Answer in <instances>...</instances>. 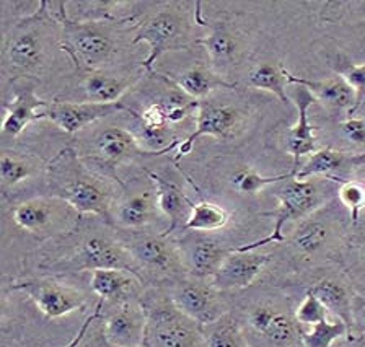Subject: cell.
<instances>
[{"label":"cell","mask_w":365,"mask_h":347,"mask_svg":"<svg viewBox=\"0 0 365 347\" xmlns=\"http://www.w3.org/2000/svg\"><path fill=\"white\" fill-rule=\"evenodd\" d=\"M71 264L76 271H96V269H121L142 277V266L137 263L134 254L125 244L114 242L108 237L91 235L80 244L76 256H72Z\"/></svg>","instance_id":"ba28073f"},{"label":"cell","mask_w":365,"mask_h":347,"mask_svg":"<svg viewBox=\"0 0 365 347\" xmlns=\"http://www.w3.org/2000/svg\"><path fill=\"white\" fill-rule=\"evenodd\" d=\"M128 111L134 118L139 113L130 110L121 101L118 103H93V101H51L44 111V119L53 121L57 128L67 134H76L80 129L90 126L91 123L100 121L108 116L116 115V113Z\"/></svg>","instance_id":"8fae6325"},{"label":"cell","mask_w":365,"mask_h":347,"mask_svg":"<svg viewBox=\"0 0 365 347\" xmlns=\"http://www.w3.org/2000/svg\"><path fill=\"white\" fill-rule=\"evenodd\" d=\"M349 336V328L341 320H324L313 326H300V341L304 347H331L336 341Z\"/></svg>","instance_id":"836d02e7"},{"label":"cell","mask_w":365,"mask_h":347,"mask_svg":"<svg viewBox=\"0 0 365 347\" xmlns=\"http://www.w3.org/2000/svg\"><path fill=\"white\" fill-rule=\"evenodd\" d=\"M364 157H349L346 152H339L334 149H322L317 150L308 160L297 170L294 178L297 180H312V178H324L336 181V172H341L352 163H359Z\"/></svg>","instance_id":"4316f807"},{"label":"cell","mask_w":365,"mask_h":347,"mask_svg":"<svg viewBox=\"0 0 365 347\" xmlns=\"http://www.w3.org/2000/svg\"><path fill=\"white\" fill-rule=\"evenodd\" d=\"M199 328L204 347H248L242 328L227 313Z\"/></svg>","instance_id":"4dcf8cb0"},{"label":"cell","mask_w":365,"mask_h":347,"mask_svg":"<svg viewBox=\"0 0 365 347\" xmlns=\"http://www.w3.org/2000/svg\"><path fill=\"white\" fill-rule=\"evenodd\" d=\"M230 220V214L224 207L217 206L214 202H197L192 204L190 219L182 225L185 230L210 233L224 229Z\"/></svg>","instance_id":"d6a6232c"},{"label":"cell","mask_w":365,"mask_h":347,"mask_svg":"<svg viewBox=\"0 0 365 347\" xmlns=\"http://www.w3.org/2000/svg\"><path fill=\"white\" fill-rule=\"evenodd\" d=\"M341 229L338 222L331 217L323 219L322 215H312L310 219L302 222L299 229L290 238V247L302 258H312L322 253L331 244Z\"/></svg>","instance_id":"e0dca14e"},{"label":"cell","mask_w":365,"mask_h":347,"mask_svg":"<svg viewBox=\"0 0 365 347\" xmlns=\"http://www.w3.org/2000/svg\"><path fill=\"white\" fill-rule=\"evenodd\" d=\"M148 176H150V180L155 183L157 187L155 196L158 207L170 219L168 230L163 233V235L168 237L170 233L181 224L182 219H190L192 202L186 197L185 192H182L178 186L171 183L168 180H165L163 176L152 172L148 173Z\"/></svg>","instance_id":"603a6c76"},{"label":"cell","mask_w":365,"mask_h":347,"mask_svg":"<svg viewBox=\"0 0 365 347\" xmlns=\"http://www.w3.org/2000/svg\"><path fill=\"white\" fill-rule=\"evenodd\" d=\"M290 85L307 87L315 96L317 103L331 110H347L349 115L356 106V93L344 77H333L327 81H307L290 73Z\"/></svg>","instance_id":"7402d4cb"},{"label":"cell","mask_w":365,"mask_h":347,"mask_svg":"<svg viewBox=\"0 0 365 347\" xmlns=\"http://www.w3.org/2000/svg\"><path fill=\"white\" fill-rule=\"evenodd\" d=\"M196 44H201L207 51L210 61L219 69H225L235 62L240 53V43L235 33L227 25H217L202 39H197Z\"/></svg>","instance_id":"83f0119b"},{"label":"cell","mask_w":365,"mask_h":347,"mask_svg":"<svg viewBox=\"0 0 365 347\" xmlns=\"http://www.w3.org/2000/svg\"><path fill=\"white\" fill-rule=\"evenodd\" d=\"M157 206V196L153 197L150 192L135 195L119 204L114 220L125 229H140L150 224L155 217Z\"/></svg>","instance_id":"f1b7e54d"},{"label":"cell","mask_w":365,"mask_h":347,"mask_svg":"<svg viewBox=\"0 0 365 347\" xmlns=\"http://www.w3.org/2000/svg\"><path fill=\"white\" fill-rule=\"evenodd\" d=\"M134 282H142L134 274L121 269L91 271L90 287L101 300H121Z\"/></svg>","instance_id":"f546056e"},{"label":"cell","mask_w":365,"mask_h":347,"mask_svg":"<svg viewBox=\"0 0 365 347\" xmlns=\"http://www.w3.org/2000/svg\"><path fill=\"white\" fill-rule=\"evenodd\" d=\"M133 43H147L150 48L142 69L153 73V64L168 51L186 49L190 44V26L185 16L171 9L158 10L142 21Z\"/></svg>","instance_id":"5b68a950"},{"label":"cell","mask_w":365,"mask_h":347,"mask_svg":"<svg viewBox=\"0 0 365 347\" xmlns=\"http://www.w3.org/2000/svg\"><path fill=\"white\" fill-rule=\"evenodd\" d=\"M243 124V111L232 105H219L212 101H199L196 129L182 139L176 150L175 160L187 155L197 139L210 135L215 139H230Z\"/></svg>","instance_id":"9c48e42d"},{"label":"cell","mask_w":365,"mask_h":347,"mask_svg":"<svg viewBox=\"0 0 365 347\" xmlns=\"http://www.w3.org/2000/svg\"><path fill=\"white\" fill-rule=\"evenodd\" d=\"M308 292L322 300V304L327 306L329 313H334L336 318H341L347 324L351 333L354 294H351L349 287L344 282L334 277H324L313 284L308 289Z\"/></svg>","instance_id":"484cf974"},{"label":"cell","mask_w":365,"mask_h":347,"mask_svg":"<svg viewBox=\"0 0 365 347\" xmlns=\"http://www.w3.org/2000/svg\"><path fill=\"white\" fill-rule=\"evenodd\" d=\"M250 324L279 347H292L300 341V324L295 318L271 306H258L250 313ZM302 343V341H300Z\"/></svg>","instance_id":"2e32d148"},{"label":"cell","mask_w":365,"mask_h":347,"mask_svg":"<svg viewBox=\"0 0 365 347\" xmlns=\"http://www.w3.org/2000/svg\"><path fill=\"white\" fill-rule=\"evenodd\" d=\"M167 81L175 83L176 88H180V92L196 101H202L205 96H209L210 93L215 92V90L235 88V83L227 82L225 78H222L219 73L214 72L212 69H207V67L201 66L187 69L180 73L178 77L167 78Z\"/></svg>","instance_id":"cb8c5ba5"},{"label":"cell","mask_w":365,"mask_h":347,"mask_svg":"<svg viewBox=\"0 0 365 347\" xmlns=\"http://www.w3.org/2000/svg\"><path fill=\"white\" fill-rule=\"evenodd\" d=\"M248 82L251 87L269 92L282 103H289L290 73L277 64H261L251 71Z\"/></svg>","instance_id":"1f68e13d"},{"label":"cell","mask_w":365,"mask_h":347,"mask_svg":"<svg viewBox=\"0 0 365 347\" xmlns=\"http://www.w3.org/2000/svg\"><path fill=\"white\" fill-rule=\"evenodd\" d=\"M339 204L351 215L352 224H357L365 209V185L359 181H344L338 191Z\"/></svg>","instance_id":"8d00e7d4"},{"label":"cell","mask_w":365,"mask_h":347,"mask_svg":"<svg viewBox=\"0 0 365 347\" xmlns=\"http://www.w3.org/2000/svg\"><path fill=\"white\" fill-rule=\"evenodd\" d=\"M135 77L116 76L113 72L91 71L85 78L83 90L88 101L93 103H118L123 95L133 87Z\"/></svg>","instance_id":"d4e9b609"},{"label":"cell","mask_w":365,"mask_h":347,"mask_svg":"<svg viewBox=\"0 0 365 347\" xmlns=\"http://www.w3.org/2000/svg\"><path fill=\"white\" fill-rule=\"evenodd\" d=\"M51 101L39 98L34 93L33 87H25L19 90L15 100L11 103L5 105L7 110V116L4 119L2 130L5 134L11 135H20L23 130L28 128V124L38 119H44V111L49 106Z\"/></svg>","instance_id":"ffe728a7"},{"label":"cell","mask_w":365,"mask_h":347,"mask_svg":"<svg viewBox=\"0 0 365 347\" xmlns=\"http://www.w3.org/2000/svg\"><path fill=\"white\" fill-rule=\"evenodd\" d=\"M329 310L322 304V300L317 299L315 295L307 292L305 299L302 304L297 306L294 318L300 326H313V324H318L324 320H328Z\"/></svg>","instance_id":"74e56055"},{"label":"cell","mask_w":365,"mask_h":347,"mask_svg":"<svg viewBox=\"0 0 365 347\" xmlns=\"http://www.w3.org/2000/svg\"><path fill=\"white\" fill-rule=\"evenodd\" d=\"M147 311L125 301L105 320L103 333L113 347H144Z\"/></svg>","instance_id":"5bb4252c"},{"label":"cell","mask_w":365,"mask_h":347,"mask_svg":"<svg viewBox=\"0 0 365 347\" xmlns=\"http://www.w3.org/2000/svg\"><path fill=\"white\" fill-rule=\"evenodd\" d=\"M349 254L354 264L359 267V272L365 276V232L352 238L349 243Z\"/></svg>","instance_id":"b9f144b4"},{"label":"cell","mask_w":365,"mask_h":347,"mask_svg":"<svg viewBox=\"0 0 365 347\" xmlns=\"http://www.w3.org/2000/svg\"><path fill=\"white\" fill-rule=\"evenodd\" d=\"M341 130L344 138L354 145L365 147V121L359 118H347L344 123L341 124Z\"/></svg>","instance_id":"ab89813d"},{"label":"cell","mask_w":365,"mask_h":347,"mask_svg":"<svg viewBox=\"0 0 365 347\" xmlns=\"http://www.w3.org/2000/svg\"><path fill=\"white\" fill-rule=\"evenodd\" d=\"M128 248L140 266L150 267V269L160 272L178 271L180 264L182 263L181 253H178V249L167 240V235H163V233L158 237L139 238Z\"/></svg>","instance_id":"d6986e66"},{"label":"cell","mask_w":365,"mask_h":347,"mask_svg":"<svg viewBox=\"0 0 365 347\" xmlns=\"http://www.w3.org/2000/svg\"><path fill=\"white\" fill-rule=\"evenodd\" d=\"M269 263V254L258 252L235 249L224 259V263L210 279V286L217 290L245 289L256 281L264 266Z\"/></svg>","instance_id":"7c38bea8"},{"label":"cell","mask_w":365,"mask_h":347,"mask_svg":"<svg viewBox=\"0 0 365 347\" xmlns=\"http://www.w3.org/2000/svg\"><path fill=\"white\" fill-rule=\"evenodd\" d=\"M352 334H365V297L359 294H354L352 299V321L349 338H352Z\"/></svg>","instance_id":"60d3db41"},{"label":"cell","mask_w":365,"mask_h":347,"mask_svg":"<svg viewBox=\"0 0 365 347\" xmlns=\"http://www.w3.org/2000/svg\"><path fill=\"white\" fill-rule=\"evenodd\" d=\"M59 24L62 26V43L59 49L66 51L73 62L85 69L98 71L113 58L116 41L108 28L98 20H77L68 16L66 4L59 2Z\"/></svg>","instance_id":"7a4b0ae2"},{"label":"cell","mask_w":365,"mask_h":347,"mask_svg":"<svg viewBox=\"0 0 365 347\" xmlns=\"http://www.w3.org/2000/svg\"><path fill=\"white\" fill-rule=\"evenodd\" d=\"M93 147L100 162L113 167L133 155H147V150L140 145L139 139L128 129L123 128H108L96 134Z\"/></svg>","instance_id":"44dd1931"},{"label":"cell","mask_w":365,"mask_h":347,"mask_svg":"<svg viewBox=\"0 0 365 347\" xmlns=\"http://www.w3.org/2000/svg\"><path fill=\"white\" fill-rule=\"evenodd\" d=\"M228 254L230 252L222 247V243L215 238L197 237L186 244L181 252V258L185 259L192 276L199 279H212Z\"/></svg>","instance_id":"ac0fdd59"},{"label":"cell","mask_w":365,"mask_h":347,"mask_svg":"<svg viewBox=\"0 0 365 347\" xmlns=\"http://www.w3.org/2000/svg\"><path fill=\"white\" fill-rule=\"evenodd\" d=\"M279 207L276 212V224H274L272 233L269 237L262 238L256 243L243 244L238 249L242 252H256V249L269 243L284 242V227L292 220H300L315 212L317 209L323 206L324 190L319 178L312 180H287L282 190L277 192Z\"/></svg>","instance_id":"3957f363"},{"label":"cell","mask_w":365,"mask_h":347,"mask_svg":"<svg viewBox=\"0 0 365 347\" xmlns=\"http://www.w3.org/2000/svg\"><path fill=\"white\" fill-rule=\"evenodd\" d=\"M144 347H196L202 343L201 324L176 309L171 300L147 311Z\"/></svg>","instance_id":"52a82bcc"},{"label":"cell","mask_w":365,"mask_h":347,"mask_svg":"<svg viewBox=\"0 0 365 347\" xmlns=\"http://www.w3.org/2000/svg\"><path fill=\"white\" fill-rule=\"evenodd\" d=\"M14 289L23 290L34 301L38 310L49 320L71 315L82 309L87 301L82 290L51 281V279H28V281L15 284Z\"/></svg>","instance_id":"30bf717a"},{"label":"cell","mask_w":365,"mask_h":347,"mask_svg":"<svg viewBox=\"0 0 365 347\" xmlns=\"http://www.w3.org/2000/svg\"><path fill=\"white\" fill-rule=\"evenodd\" d=\"M33 165L25 158L4 153L0 158V178L5 187H14L33 175Z\"/></svg>","instance_id":"d590c367"},{"label":"cell","mask_w":365,"mask_h":347,"mask_svg":"<svg viewBox=\"0 0 365 347\" xmlns=\"http://www.w3.org/2000/svg\"><path fill=\"white\" fill-rule=\"evenodd\" d=\"M342 77L346 78L347 83L352 87L354 93H356V106H354L351 115L347 116V118H352L354 113H356L365 101V64L349 67Z\"/></svg>","instance_id":"f35d334b"},{"label":"cell","mask_w":365,"mask_h":347,"mask_svg":"<svg viewBox=\"0 0 365 347\" xmlns=\"http://www.w3.org/2000/svg\"><path fill=\"white\" fill-rule=\"evenodd\" d=\"M212 286L199 281H181L176 284L170 300L176 309L199 324H205L224 315L212 294Z\"/></svg>","instance_id":"9a60e30c"},{"label":"cell","mask_w":365,"mask_h":347,"mask_svg":"<svg viewBox=\"0 0 365 347\" xmlns=\"http://www.w3.org/2000/svg\"><path fill=\"white\" fill-rule=\"evenodd\" d=\"M49 196L66 201L80 215H96L111 224L114 191L103 176L95 175L80 160L72 147H66L48 165Z\"/></svg>","instance_id":"6da1fadb"},{"label":"cell","mask_w":365,"mask_h":347,"mask_svg":"<svg viewBox=\"0 0 365 347\" xmlns=\"http://www.w3.org/2000/svg\"><path fill=\"white\" fill-rule=\"evenodd\" d=\"M44 14L46 2H41L36 15L16 25L5 43V67L14 73V78L30 76L43 64L46 54Z\"/></svg>","instance_id":"277c9868"},{"label":"cell","mask_w":365,"mask_h":347,"mask_svg":"<svg viewBox=\"0 0 365 347\" xmlns=\"http://www.w3.org/2000/svg\"><path fill=\"white\" fill-rule=\"evenodd\" d=\"M80 215L59 197H36L14 209L15 224L39 238L62 235L77 227Z\"/></svg>","instance_id":"8992f818"},{"label":"cell","mask_w":365,"mask_h":347,"mask_svg":"<svg viewBox=\"0 0 365 347\" xmlns=\"http://www.w3.org/2000/svg\"><path fill=\"white\" fill-rule=\"evenodd\" d=\"M292 92L289 93V98L297 108L299 118H297L295 126L289 130L287 135V149L290 155L294 157L292 172L297 173L300 168V160L304 157H310L317 152V135L315 129L308 121V111L317 103L315 96L307 87L302 85H292Z\"/></svg>","instance_id":"4fadbf2b"},{"label":"cell","mask_w":365,"mask_h":347,"mask_svg":"<svg viewBox=\"0 0 365 347\" xmlns=\"http://www.w3.org/2000/svg\"><path fill=\"white\" fill-rule=\"evenodd\" d=\"M101 309H103V300H100L98 301V305L95 306V310H93V313H91V315L87 318V320H85L83 323H82V326H80V329H78V333H77V336L76 338H73L71 343H68L66 347H78L80 344H82V341H83V338H85V334L88 333V328L91 326V323H93L96 318H98L100 315H101Z\"/></svg>","instance_id":"7bdbcfd3"},{"label":"cell","mask_w":365,"mask_h":347,"mask_svg":"<svg viewBox=\"0 0 365 347\" xmlns=\"http://www.w3.org/2000/svg\"><path fill=\"white\" fill-rule=\"evenodd\" d=\"M294 176H295L294 172L274 175V176H264V175L256 172V170L242 168V170H238V172L233 173L230 180H232L233 187H235L238 192H242V195L253 196V195H258L259 191L266 190L267 186L281 183V181L290 180V178H294Z\"/></svg>","instance_id":"e575fe53"}]
</instances>
